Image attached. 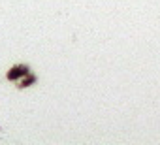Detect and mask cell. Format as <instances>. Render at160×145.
Listing matches in <instances>:
<instances>
[{
	"mask_svg": "<svg viewBox=\"0 0 160 145\" xmlns=\"http://www.w3.org/2000/svg\"><path fill=\"white\" fill-rule=\"evenodd\" d=\"M27 74H30V72H28V66L19 64V66H13V68L8 72V79L13 81V79H17V78H25Z\"/></svg>",
	"mask_w": 160,
	"mask_h": 145,
	"instance_id": "1",
	"label": "cell"
},
{
	"mask_svg": "<svg viewBox=\"0 0 160 145\" xmlns=\"http://www.w3.org/2000/svg\"><path fill=\"white\" fill-rule=\"evenodd\" d=\"M32 83H36V78H34V76H30V74H27V76L23 78V81H21V85H19V87H21V89H25V87H30Z\"/></svg>",
	"mask_w": 160,
	"mask_h": 145,
	"instance_id": "2",
	"label": "cell"
}]
</instances>
